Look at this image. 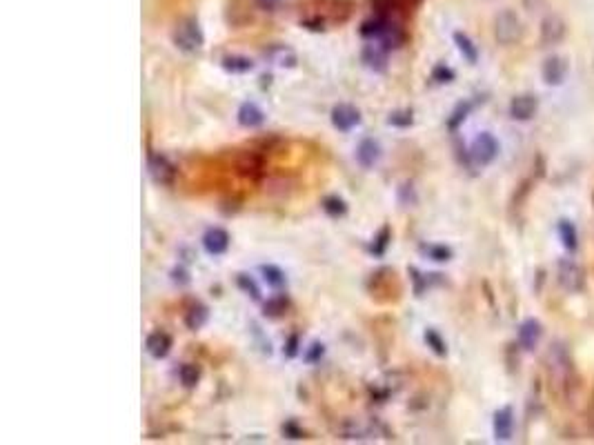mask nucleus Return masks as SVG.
Returning <instances> with one entry per match:
<instances>
[{
	"label": "nucleus",
	"instance_id": "f257e3e1",
	"mask_svg": "<svg viewBox=\"0 0 594 445\" xmlns=\"http://www.w3.org/2000/svg\"><path fill=\"white\" fill-rule=\"evenodd\" d=\"M547 372H550L552 381H554V387L558 385L561 390H565V387L570 385V381H572V374H575V368H572V361H570V354L565 352L563 345H552L550 352H547Z\"/></svg>",
	"mask_w": 594,
	"mask_h": 445
},
{
	"label": "nucleus",
	"instance_id": "f03ea898",
	"mask_svg": "<svg viewBox=\"0 0 594 445\" xmlns=\"http://www.w3.org/2000/svg\"><path fill=\"white\" fill-rule=\"evenodd\" d=\"M174 45L180 52L194 54L205 45V33L196 18H182L174 29Z\"/></svg>",
	"mask_w": 594,
	"mask_h": 445
},
{
	"label": "nucleus",
	"instance_id": "7ed1b4c3",
	"mask_svg": "<svg viewBox=\"0 0 594 445\" xmlns=\"http://www.w3.org/2000/svg\"><path fill=\"white\" fill-rule=\"evenodd\" d=\"M556 279L558 285L565 290V292H581L586 285V272L579 263H575L572 258H561L558 260V267H556Z\"/></svg>",
	"mask_w": 594,
	"mask_h": 445
},
{
	"label": "nucleus",
	"instance_id": "20e7f679",
	"mask_svg": "<svg viewBox=\"0 0 594 445\" xmlns=\"http://www.w3.org/2000/svg\"><path fill=\"white\" fill-rule=\"evenodd\" d=\"M494 36L501 45H514L521 38V20L514 11H501L494 20Z\"/></svg>",
	"mask_w": 594,
	"mask_h": 445
},
{
	"label": "nucleus",
	"instance_id": "39448f33",
	"mask_svg": "<svg viewBox=\"0 0 594 445\" xmlns=\"http://www.w3.org/2000/svg\"><path fill=\"white\" fill-rule=\"evenodd\" d=\"M499 154V143L490 132H481L470 147V156L476 165H490Z\"/></svg>",
	"mask_w": 594,
	"mask_h": 445
},
{
	"label": "nucleus",
	"instance_id": "423d86ee",
	"mask_svg": "<svg viewBox=\"0 0 594 445\" xmlns=\"http://www.w3.org/2000/svg\"><path fill=\"white\" fill-rule=\"evenodd\" d=\"M147 167H150L152 178L158 182V185H171L176 178V167L163 154H150V161H147Z\"/></svg>",
	"mask_w": 594,
	"mask_h": 445
},
{
	"label": "nucleus",
	"instance_id": "0eeeda50",
	"mask_svg": "<svg viewBox=\"0 0 594 445\" xmlns=\"http://www.w3.org/2000/svg\"><path fill=\"white\" fill-rule=\"evenodd\" d=\"M332 125L338 132H350L357 125H361V111L354 105H345V102L336 105L332 109Z\"/></svg>",
	"mask_w": 594,
	"mask_h": 445
},
{
	"label": "nucleus",
	"instance_id": "6e6552de",
	"mask_svg": "<svg viewBox=\"0 0 594 445\" xmlns=\"http://www.w3.org/2000/svg\"><path fill=\"white\" fill-rule=\"evenodd\" d=\"M203 247L208 249V254L221 256L227 252V247H230V234H227L223 227H210L203 236Z\"/></svg>",
	"mask_w": 594,
	"mask_h": 445
},
{
	"label": "nucleus",
	"instance_id": "1a4fd4ad",
	"mask_svg": "<svg viewBox=\"0 0 594 445\" xmlns=\"http://www.w3.org/2000/svg\"><path fill=\"white\" fill-rule=\"evenodd\" d=\"M387 54H390V49H387L383 42L372 40L368 47L363 49V63L365 67H370L374 72H383L387 65Z\"/></svg>",
	"mask_w": 594,
	"mask_h": 445
},
{
	"label": "nucleus",
	"instance_id": "9d476101",
	"mask_svg": "<svg viewBox=\"0 0 594 445\" xmlns=\"http://www.w3.org/2000/svg\"><path fill=\"white\" fill-rule=\"evenodd\" d=\"M543 334V327L539 321H534V318H528V321H523L519 325V332H517V338H519V345L523 350L532 352L536 348V343H539V338Z\"/></svg>",
	"mask_w": 594,
	"mask_h": 445
},
{
	"label": "nucleus",
	"instance_id": "9b49d317",
	"mask_svg": "<svg viewBox=\"0 0 594 445\" xmlns=\"http://www.w3.org/2000/svg\"><path fill=\"white\" fill-rule=\"evenodd\" d=\"M565 76H568V63L561 56H552V58H547L543 63V81L547 85H552V87L563 85Z\"/></svg>",
	"mask_w": 594,
	"mask_h": 445
},
{
	"label": "nucleus",
	"instance_id": "f8f14e48",
	"mask_svg": "<svg viewBox=\"0 0 594 445\" xmlns=\"http://www.w3.org/2000/svg\"><path fill=\"white\" fill-rule=\"evenodd\" d=\"M357 161L361 167L370 169L381 161V145L374 139H363L357 147Z\"/></svg>",
	"mask_w": 594,
	"mask_h": 445
},
{
	"label": "nucleus",
	"instance_id": "ddd939ff",
	"mask_svg": "<svg viewBox=\"0 0 594 445\" xmlns=\"http://www.w3.org/2000/svg\"><path fill=\"white\" fill-rule=\"evenodd\" d=\"M565 36V22L558 16H547L541 22V40L543 45H556Z\"/></svg>",
	"mask_w": 594,
	"mask_h": 445
},
{
	"label": "nucleus",
	"instance_id": "4468645a",
	"mask_svg": "<svg viewBox=\"0 0 594 445\" xmlns=\"http://www.w3.org/2000/svg\"><path fill=\"white\" fill-rule=\"evenodd\" d=\"M534 114H536V98L534 96L523 94V96L512 98V102H510V116L514 120H530Z\"/></svg>",
	"mask_w": 594,
	"mask_h": 445
},
{
	"label": "nucleus",
	"instance_id": "2eb2a0df",
	"mask_svg": "<svg viewBox=\"0 0 594 445\" xmlns=\"http://www.w3.org/2000/svg\"><path fill=\"white\" fill-rule=\"evenodd\" d=\"M514 432V412L512 407H503L494 414V439L510 441Z\"/></svg>",
	"mask_w": 594,
	"mask_h": 445
},
{
	"label": "nucleus",
	"instance_id": "dca6fc26",
	"mask_svg": "<svg viewBox=\"0 0 594 445\" xmlns=\"http://www.w3.org/2000/svg\"><path fill=\"white\" fill-rule=\"evenodd\" d=\"M238 123L247 130L260 127L265 123V111H263L256 102H243L241 109H238Z\"/></svg>",
	"mask_w": 594,
	"mask_h": 445
},
{
	"label": "nucleus",
	"instance_id": "f3484780",
	"mask_svg": "<svg viewBox=\"0 0 594 445\" xmlns=\"http://www.w3.org/2000/svg\"><path fill=\"white\" fill-rule=\"evenodd\" d=\"M147 352L154 357V359H165L169 352H171V336L167 332H154L147 336V343H145Z\"/></svg>",
	"mask_w": 594,
	"mask_h": 445
},
{
	"label": "nucleus",
	"instance_id": "a211bd4d",
	"mask_svg": "<svg viewBox=\"0 0 594 445\" xmlns=\"http://www.w3.org/2000/svg\"><path fill=\"white\" fill-rule=\"evenodd\" d=\"M208 318H210L208 307H205L203 303H194L185 314V325L196 332V329H201L205 323H208Z\"/></svg>",
	"mask_w": 594,
	"mask_h": 445
},
{
	"label": "nucleus",
	"instance_id": "6ab92c4d",
	"mask_svg": "<svg viewBox=\"0 0 594 445\" xmlns=\"http://www.w3.org/2000/svg\"><path fill=\"white\" fill-rule=\"evenodd\" d=\"M454 42H456V47H459V52L463 54V58L470 63V65H476V61H478V49H476V45L472 42V38L465 36L463 31H456V33H454Z\"/></svg>",
	"mask_w": 594,
	"mask_h": 445
},
{
	"label": "nucleus",
	"instance_id": "aec40b11",
	"mask_svg": "<svg viewBox=\"0 0 594 445\" xmlns=\"http://www.w3.org/2000/svg\"><path fill=\"white\" fill-rule=\"evenodd\" d=\"M223 70L230 74H247L254 70V61H249L247 56H225Z\"/></svg>",
	"mask_w": 594,
	"mask_h": 445
},
{
	"label": "nucleus",
	"instance_id": "412c9836",
	"mask_svg": "<svg viewBox=\"0 0 594 445\" xmlns=\"http://www.w3.org/2000/svg\"><path fill=\"white\" fill-rule=\"evenodd\" d=\"M267 58L272 63H276L281 67H296V54L290 47H283V45H276L267 52Z\"/></svg>",
	"mask_w": 594,
	"mask_h": 445
},
{
	"label": "nucleus",
	"instance_id": "4be33fe9",
	"mask_svg": "<svg viewBox=\"0 0 594 445\" xmlns=\"http://www.w3.org/2000/svg\"><path fill=\"white\" fill-rule=\"evenodd\" d=\"M260 274H263V279H265V283L276 290L288 285V276H285V272L276 265H260Z\"/></svg>",
	"mask_w": 594,
	"mask_h": 445
},
{
	"label": "nucleus",
	"instance_id": "5701e85b",
	"mask_svg": "<svg viewBox=\"0 0 594 445\" xmlns=\"http://www.w3.org/2000/svg\"><path fill=\"white\" fill-rule=\"evenodd\" d=\"M558 236H561V241L565 245V249H570V252H575V249L579 247V236H577V227L570 223V221H561L558 223Z\"/></svg>",
	"mask_w": 594,
	"mask_h": 445
},
{
	"label": "nucleus",
	"instance_id": "b1692460",
	"mask_svg": "<svg viewBox=\"0 0 594 445\" xmlns=\"http://www.w3.org/2000/svg\"><path fill=\"white\" fill-rule=\"evenodd\" d=\"M178 379H180V383L185 387H196L198 381H201V370L196 368V365L185 363V365H180V368H178Z\"/></svg>",
	"mask_w": 594,
	"mask_h": 445
},
{
	"label": "nucleus",
	"instance_id": "393cba45",
	"mask_svg": "<svg viewBox=\"0 0 594 445\" xmlns=\"http://www.w3.org/2000/svg\"><path fill=\"white\" fill-rule=\"evenodd\" d=\"M323 210H325V214L332 216V219H341V216L347 214V203L341 196H327L323 201Z\"/></svg>",
	"mask_w": 594,
	"mask_h": 445
},
{
	"label": "nucleus",
	"instance_id": "a878e982",
	"mask_svg": "<svg viewBox=\"0 0 594 445\" xmlns=\"http://www.w3.org/2000/svg\"><path fill=\"white\" fill-rule=\"evenodd\" d=\"M474 109V102H470V100H465V102H461V105H456V109L450 114V120H448V127L450 130H456L459 127V125L470 116V111Z\"/></svg>",
	"mask_w": 594,
	"mask_h": 445
},
{
	"label": "nucleus",
	"instance_id": "bb28decb",
	"mask_svg": "<svg viewBox=\"0 0 594 445\" xmlns=\"http://www.w3.org/2000/svg\"><path fill=\"white\" fill-rule=\"evenodd\" d=\"M425 343H428V348H430L437 357H445V354H448V345H445L443 336L437 332V329H432V327L428 329V332H425Z\"/></svg>",
	"mask_w": 594,
	"mask_h": 445
},
{
	"label": "nucleus",
	"instance_id": "cd10ccee",
	"mask_svg": "<svg viewBox=\"0 0 594 445\" xmlns=\"http://www.w3.org/2000/svg\"><path fill=\"white\" fill-rule=\"evenodd\" d=\"M421 249H423V254L428 258L437 260V263H445V260L452 258V249L445 247V245H423Z\"/></svg>",
	"mask_w": 594,
	"mask_h": 445
},
{
	"label": "nucleus",
	"instance_id": "c85d7f7f",
	"mask_svg": "<svg viewBox=\"0 0 594 445\" xmlns=\"http://www.w3.org/2000/svg\"><path fill=\"white\" fill-rule=\"evenodd\" d=\"M390 241H392L390 227H383V230L376 234L374 243H372V247H370V252H372L374 256H383L385 249H387V245H390Z\"/></svg>",
	"mask_w": 594,
	"mask_h": 445
},
{
	"label": "nucleus",
	"instance_id": "c756f323",
	"mask_svg": "<svg viewBox=\"0 0 594 445\" xmlns=\"http://www.w3.org/2000/svg\"><path fill=\"white\" fill-rule=\"evenodd\" d=\"M412 123H414V114L409 109L394 111L387 116V125H392V127H412Z\"/></svg>",
	"mask_w": 594,
	"mask_h": 445
},
{
	"label": "nucleus",
	"instance_id": "7c9ffc66",
	"mask_svg": "<svg viewBox=\"0 0 594 445\" xmlns=\"http://www.w3.org/2000/svg\"><path fill=\"white\" fill-rule=\"evenodd\" d=\"M288 299L285 296H274V299H269L265 303V316H281L288 312Z\"/></svg>",
	"mask_w": 594,
	"mask_h": 445
},
{
	"label": "nucleus",
	"instance_id": "2f4dec72",
	"mask_svg": "<svg viewBox=\"0 0 594 445\" xmlns=\"http://www.w3.org/2000/svg\"><path fill=\"white\" fill-rule=\"evenodd\" d=\"M238 288H241L243 292H247L254 301L260 299V288L252 276H247V274H238Z\"/></svg>",
	"mask_w": 594,
	"mask_h": 445
},
{
	"label": "nucleus",
	"instance_id": "473e14b6",
	"mask_svg": "<svg viewBox=\"0 0 594 445\" xmlns=\"http://www.w3.org/2000/svg\"><path fill=\"white\" fill-rule=\"evenodd\" d=\"M432 81H437V83H452L454 81V72L450 70V67H445V65H437L434 67V72H432Z\"/></svg>",
	"mask_w": 594,
	"mask_h": 445
},
{
	"label": "nucleus",
	"instance_id": "72a5a7b5",
	"mask_svg": "<svg viewBox=\"0 0 594 445\" xmlns=\"http://www.w3.org/2000/svg\"><path fill=\"white\" fill-rule=\"evenodd\" d=\"M323 354H325L323 343H312L310 350L305 352V361H307V363H318V361L323 359Z\"/></svg>",
	"mask_w": 594,
	"mask_h": 445
},
{
	"label": "nucleus",
	"instance_id": "f704fd0d",
	"mask_svg": "<svg viewBox=\"0 0 594 445\" xmlns=\"http://www.w3.org/2000/svg\"><path fill=\"white\" fill-rule=\"evenodd\" d=\"M299 334H292L290 338H288V343H285V357L288 359H294L296 354H299Z\"/></svg>",
	"mask_w": 594,
	"mask_h": 445
},
{
	"label": "nucleus",
	"instance_id": "c9c22d12",
	"mask_svg": "<svg viewBox=\"0 0 594 445\" xmlns=\"http://www.w3.org/2000/svg\"><path fill=\"white\" fill-rule=\"evenodd\" d=\"M283 435L288 437V439H294V441H296V439H303V430L296 426L294 421H288V423L283 426Z\"/></svg>",
	"mask_w": 594,
	"mask_h": 445
}]
</instances>
